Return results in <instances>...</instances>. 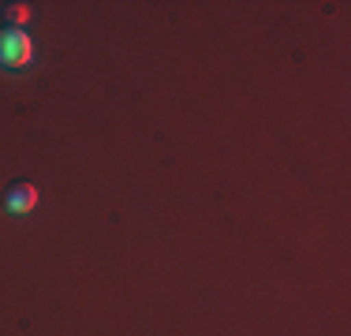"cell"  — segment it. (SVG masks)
Listing matches in <instances>:
<instances>
[{
  "instance_id": "obj_1",
  "label": "cell",
  "mask_w": 351,
  "mask_h": 336,
  "mask_svg": "<svg viewBox=\"0 0 351 336\" xmlns=\"http://www.w3.org/2000/svg\"><path fill=\"white\" fill-rule=\"evenodd\" d=\"M34 64V41L23 27H0V67L23 71Z\"/></svg>"
},
{
  "instance_id": "obj_2",
  "label": "cell",
  "mask_w": 351,
  "mask_h": 336,
  "mask_svg": "<svg viewBox=\"0 0 351 336\" xmlns=\"http://www.w3.org/2000/svg\"><path fill=\"white\" fill-rule=\"evenodd\" d=\"M34 206H38V187H34V183L19 180V183H12V187L4 191V209H8L12 217L34 213Z\"/></svg>"
},
{
  "instance_id": "obj_3",
  "label": "cell",
  "mask_w": 351,
  "mask_h": 336,
  "mask_svg": "<svg viewBox=\"0 0 351 336\" xmlns=\"http://www.w3.org/2000/svg\"><path fill=\"white\" fill-rule=\"evenodd\" d=\"M30 15H34L30 4H8V27H23V23H30Z\"/></svg>"
}]
</instances>
